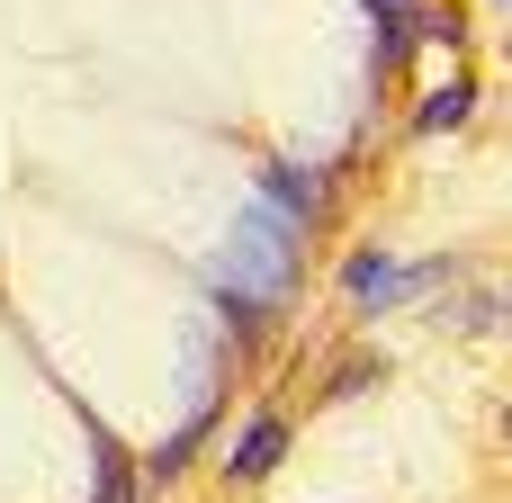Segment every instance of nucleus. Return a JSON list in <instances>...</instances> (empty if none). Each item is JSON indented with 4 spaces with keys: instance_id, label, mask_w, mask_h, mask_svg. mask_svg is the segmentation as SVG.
Returning a JSON list of instances; mask_svg holds the SVG:
<instances>
[{
    "instance_id": "nucleus-5",
    "label": "nucleus",
    "mask_w": 512,
    "mask_h": 503,
    "mask_svg": "<svg viewBox=\"0 0 512 503\" xmlns=\"http://www.w3.org/2000/svg\"><path fill=\"white\" fill-rule=\"evenodd\" d=\"M207 432H216V396H207V405H198V414H189V423H180V432H171V441H162V450H153V459L135 468V486H171V477L189 468V450H198Z\"/></svg>"
},
{
    "instance_id": "nucleus-7",
    "label": "nucleus",
    "mask_w": 512,
    "mask_h": 503,
    "mask_svg": "<svg viewBox=\"0 0 512 503\" xmlns=\"http://www.w3.org/2000/svg\"><path fill=\"white\" fill-rule=\"evenodd\" d=\"M360 9L378 18V72H396L414 54V0H360Z\"/></svg>"
},
{
    "instance_id": "nucleus-6",
    "label": "nucleus",
    "mask_w": 512,
    "mask_h": 503,
    "mask_svg": "<svg viewBox=\"0 0 512 503\" xmlns=\"http://www.w3.org/2000/svg\"><path fill=\"white\" fill-rule=\"evenodd\" d=\"M468 108H477V81L459 72V81H441V90L414 108V135H450V126H468Z\"/></svg>"
},
{
    "instance_id": "nucleus-8",
    "label": "nucleus",
    "mask_w": 512,
    "mask_h": 503,
    "mask_svg": "<svg viewBox=\"0 0 512 503\" xmlns=\"http://www.w3.org/2000/svg\"><path fill=\"white\" fill-rule=\"evenodd\" d=\"M90 459H99V495H90V503H135V459L117 450V432L90 423Z\"/></svg>"
},
{
    "instance_id": "nucleus-1",
    "label": "nucleus",
    "mask_w": 512,
    "mask_h": 503,
    "mask_svg": "<svg viewBox=\"0 0 512 503\" xmlns=\"http://www.w3.org/2000/svg\"><path fill=\"white\" fill-rule=\"evenodd\" d=\"M288 279H297V225L270 216V207H243L225 261H216V279H207V297H216V315L234 324V342L261 333V315L288 297Z\"/></svg>"
},
{
    "instance_id": "nucleus-4",
    "label": "nucleus",
    "mask_w": 512,
    "mask_h": 503,
    "mask_svg": "<svg viewBox=\"0 0 512 503\" xmlns=\"http://www.w3.org/2000/svg\"><path fill=\"white\" fill-rule=\"evenodd\" d=\"M405 288H414V279H405V270H396L387 252H351V261H342V297H351L360 315H378V306H396Z\"/></svg>"
},
{
    "instance_id": "nucleus-9",
    "label": "nucleus",
    "mask_w": 512,
    "mask_h": 503,
    "mask_svg": "<svg viewBox=\"0 0 512 503\" xmlns=\"http://www.w3.org/2000/svg\"><path fill=\"white\" fill-rule=\"evenodd\" d=\"M369 378H378V351H360V360H351V369H333V387H324V396H360V387H369Z\"/></svg>"
},
{
    "instance_id": "nucleus-3",
    "label": "nucleus",
    "mask_w": 512,
    "mask_h": 503,
    "mask_svg": "<svg viewBox=\"0 0 512 503\" xmlns=\"http://www.w3.org/2000/svg\"><path fill=\"white\" fill-rule=\"evenodd\" d=\"M279 450H288V414H252L243 441L225 450V477H234V486H261V477L279 468Z\"/></svg>"
},
{
    "instance_id": "nucleus-2",
    "label": "nucleus",
    "mask_w": 512,
    "mask_h": 503,
    "mask_svg": "<svg viewBox=\"0 0 512 503\" xmlns=\"http://www.w3.org/2000/svg\"><path fill=\"white\" fill-rule=\"evenodd\" d=\"M324 198H333V171H306V162H270V171H261V207L288 216L297 234L324 216Z\"/></svg>"
}]
</instances>
